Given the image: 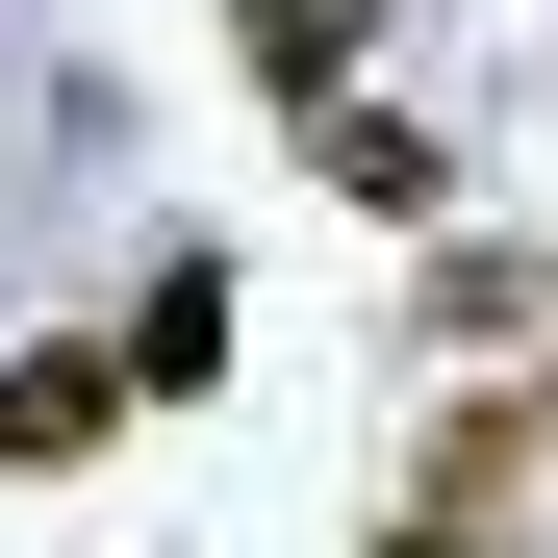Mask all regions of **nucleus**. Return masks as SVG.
<instances>
[{
    "instance_id": "2",
    "label": "nucleus",
    "mask_w": 558,
    "mask_h": 558,
    "mask_svg": "<svg viewBox=\"0 0 558 558\" xmlns=\"http://www.w3.org/2000/svg\"><path fill=\"white\" fill-rule=\"evenodd\" d=\"M229 51L279 76V102H355V0H229Z\"/></svg>"
},
{
    "instance_id": "1",
    "label": "nucleus",
    "mask_w": 558,
    "mask_h": 558,
    "mask_svg": "<svg viewBox=\"0 0 558 558\" xmlns=\"http://www.w3.org/2000/svg\"><path fill=\"white\" fill-rule=\"evenodd\" d=\"M153 381H128V330H76V355H0V457H26V483H51V457H102Z\"/></svg>"
},
{
    "instance_id": "4",
    "label": "nucleus",
    "mask_w": 558,
    "mask_h": 558,
    "mask_svg": "<svg viewBox=\"0 0 558 558\" xmlns=\"http://www.w3.org/2000/svg\"><path fill=\"white\" fill-rule=\"evenodd\" d=\"M381 558H483V533H381Z\"/></svg>"
},
{
    "instance_id": "3",
    "label": "nucleus",
    "mask_w": 558,
    "mask_h": 558,
    "mask_svg": "<svg viewBox=\"0 0 558 558\" xmlns=\"http://www.w3.org/2000/svg\"><path fill=\"white\" fill-rule=\"evenodd\" d=\"M305 153H330V204H432V128L407 102H305Z\"/></svg>"
}]
</instances>
